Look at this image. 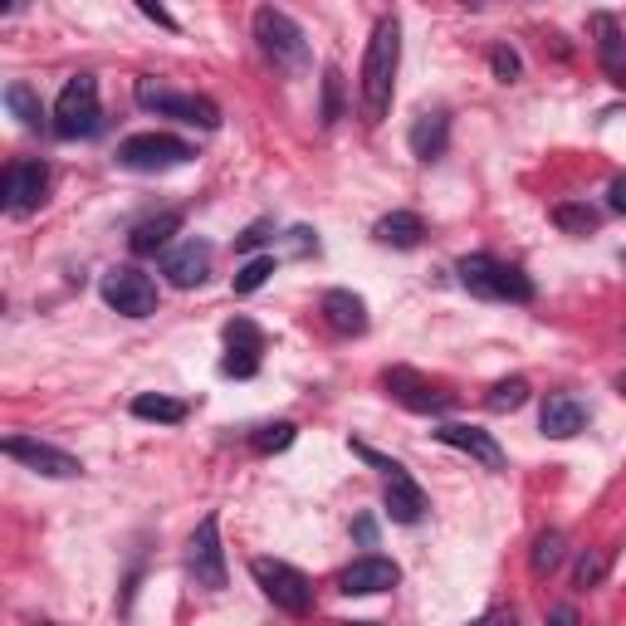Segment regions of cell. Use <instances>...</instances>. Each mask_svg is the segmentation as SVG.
Listing matches in <instances>:
<instances>
[{
    "label": "cell",
    "mask_w": 626,
    "mask_h": 626,
    "mask_svg": "<svg viewBox=\"0 0 626 626\" xmlns=\"http://www.w3.org/2000/svg\"><path fill=\"white\" fill-rule=\"evenodd\" d=\"M294 436H299V426L294 421H269V426H260V431L250 436V446L260 450V456H279V450L294 446Z\"/></svg>",
    "instance_id": "28"
},
{
    "label": "cell",
    "mask_w": 626,
    "mask_h": 626,
    "mask_svg": "<svg viewBox=\"0 0 626 626\" xmlns=\"http://www.w3.org/2000/svg\"><path fill=\"white\" fill-rule=\"evenodd\" d=\"M49 191V167L44 162H30V157H20V162L6 167V187H0V201H6L10 216H30L34 206L44 201Z\"/></svg>",
    "instance_id": "11"
},
{
    "label": "cell",
    "mask_w": 626,
    "mask_h": 626,
    "mask_svg": "<svg viewBox=\"0 0 626 626\" xmlns=\"http://www.w3.org/2000/svg\"><path fill=\"white\" fill-rule=\"evenodd\" d=\"M440 446H450V450H465L470 460H480L485 470H505V450H499V440L480 431V426H460V421H446L436 431Z\"/></svg>",
    "instance_id": "16"
},
{
    "label": "cell",
    "mask_w": 626,
    "mask_h": 626,
    "mask_svg": "<svg viewBox=\"0 0 626 626\" xmlns=\"http://www.w3.org/2000/svg\"><path fill=\"white\" fill-rule=\"evenodd\" d=\"M265 240H269V220H255V226H250V230H245V236L236 240V250H240V255H250V250H260Z\"/></svg>",
    "instance_id": "34"
},
{
    "label": "cell",
    "mask_w": 626,
    "mask_h": 626,
    "mask_svg": "<svg viewBox=\"0 0 626 626\" xmlns=\"http://www.w3.org/2000/svg\"><path fill=\"white\" fill-rule=\"evenodd\" d=\"M411 157L416 162H436V157H446L450 147V118L446 113H421L411 122Z\"/></svg>",
    "instance_id": "20"
},
{
    "label": "cell",
    "mask_w": 626,
    "mask_h": 626,
    "mask_svg": "<svg viewBox=\"0 0 626 626\" xmlns=\"http://www.w3.org/2000/svg\"><path fill=\"white\" fill-rule=\"evenodd\" d=\"M593 30H597V59H603L607 79L626 89V30L612 16H593Z\"/></svg>",
    "instance_id": "19"
},
{
    "label": "cell",
    "mask_w": 626,
    "mask_h": 626,
    "mask_svg": "<svg viewBox=\"0 0 626 626\" xmlns=\"http://www.w3.org/2000/svg\"><path fill=\"white\" fill-rule=\"evenodd\" d=\"M318 309H324V318H328V328H334V334H348V338L367 334V304L352 289H328Z\"/></svg>",
    "instance_id": "18"
},
{
    "label": "cell",
    "mask_w": 626,
    "mask_h": 626,
    "mask_svg": "<svg viewBox=\"0 0 626 626\" xmlns=\"http://www.w3.org/2000/svg\"><path fill=\"white\" fill-rule=\"evenodd\" d=\"M554 226L563 230V236H593L597 226H603V216L593 211V206H578V201H563L554 206Z\"/></svg>",
    "instance_id": "27"
},
{
    "label": "cell",
    "mask_w": 626,
    "mask_h": 626,
    "mask_svg": "<svg viewBox=\"0 0 626 626\" xmlns=\"http://www.w3.org/2000/svg\"><path fill=\"white\" fill-rule=\"evenodd\" d=\"M191 142L171 138V132H138L118 147V167L128 171H171V167H187L191 162Z\"/></svg>",
    "instance_id": "8"
},
{
    "label": "cell",
    "mask_w": 626,
    "mask_h": 626,
    "mask_svg": "<svg viewBox=\"0 0 626 626\" xmlns=\"http://www.w3.org/2000/svg\"><path fill=\"white\" fill-rule=\"evenodd\" d=\"M255 40H260V49H265L269 59H275L279 69H304V64H309V44H304V30L285 16V10H275V6H260V10H255Z\"/></svg>",
    "instance_id": "6"
},
{
    "label": "cell",
    "mask_w": 626,
    "mask_h": 626,
    "mask_svg": "<svg viewBox=\"0 0 626 626\" xmlns=\"http://www.w3.org/2000/svg\"><path fill=\"white\" fill-rule=\"evenodd\" d=\"M269 275H275V255H255V260H245L240 275H236V294H255Z\"/></svg>",
    "instance_id": "32"
},
{
    "label": "cell",
    "mask_w": 626,
    "mask_h": 626,
    "mask_svg": "<svg viewBox=\"0 0 626 626\" xmlns=\"http://www.w3.org/2000/svg\"><path fill=\"white\" fill-rule=\"evenodd\" d=\"M470 626H514V617H509V612H485V617L470 622Z\"/></svg>",
    "instance_id": "38"
},
{
    "label": "cell",
    "mask_w": 626,
    "mask_h": 626,
    "mask_svg": "<svg viewBox=\"0 0 626 626\" xmlns=\"http://www.w3.org/2000/svg\"><path fill=\"white\" fill-rule=\"evenodd\" d=\"M138 10H142V16H147V20H152V24H162V30H177V20H171V16H167V10H162V6H157V0H138Z\"/></svg>",
    "instance_id": "35"
},
{
    "label": "cell",
    "mask_w": 626,
    "mask_h": 626,
    "mask_svg": "<svg viewBox=\"0 0 626 626\" xmlns=\"http://www.w3.org/2000/svg\"><path fill=\"white\" fill-rule=\"evenodd\" d=\"M98 128H103V113H98V79L93 73H73L64 89H59L54 132L64 142H73V138H93Z\"/></svg>",
    "instance_id": "3"
},
{
    "label": "cell",
    "mask_w": 626,
    "mask_h": 626,
    "mask_svg": "<svg viewBox=\"0 0 626 626\" xmlns=\"http://www.w3.org/2000/svg\"><path fill=\"white\" fill-rule=\"evenodd\" d=\"M250 573H255V583L265 587L269 603H275L279 612H289V617H304V612L314 607V583L304 578L294 563H285V558H255Z\"/></svg>",
    "instance_id": "5"
},
{
    "label": "cell",
    "mask_w": 626,
    "mask_h": 626,
    "mask_svg": "<svg viewBox=\"0 0 626 626\" xmlns=\"http://www.w3.org/2000/svg\"><path fill=\"white\" fill-rule=\"evenodd\" d=\"M617 387H622V397H626V372H622V382H617Z\"/></svg>",
    "instance_id": "41"
},
{
    "label": "cell",
    "mask_w": 626,
    "mask_h": 626,
    "mask_svg": "<svg viewBox=\"0 0 626 626\" xmlns=\"http://www.w3.org/2000/svg\"><path fill=\"white\" fill-rule=\"evenodd\" d=\"M607 568H612L607 548H587V554L578 558V568H573V583H578V587H597L607 578Z\"/></svg>",
    "instance_id": "30"
},
{
    "label": "cell",
    "mask_w": 626,
    "mask_h": 626,
    "mask_svg": "<svg viewBox=\"0 0 626 626\" xmlns=\"http://www.w3.org/2000/svg\"><path fill=\"white\" fill-rule=\"evenodd\" d=\"M358 538H362L367 548H372V544H377V524H372V519H358Z\"/></svg>",
    "instance_id": "39"
},
{
    "label": "cell",
    "mask_w": 626,
    "mask_h": 626,
    "mask_svg": "<svg viewBox=\"0 0 626 626\" xmlns=\"http://www.w3.org/2000/svg\"><path fill=\"white\" fill-rule=\"evenodd\" d=\"M387 514L397 524H416L426 514V489L407 475V465H401V470L387 480Z\"/></svg>",
    "instance_id": "21"
},
{
    "label": "cell",
    "mask_w": 626,
    "mask_h": 626,
    "mask_svg": "<svg viewBox=\"0 0 626 626\" xmlns=\"http://www.w3.org/2000/svg\"><path fill=\"white\" fill-rule=\"evenodd\" d=\"M563 554H568V538H563V529H544L534 538V554H529V568L538 573V578H548V573H558Z\"/></svg>",
    "instance_id": "26"
},
{
    "label": "cell",
    "mask_w": 626,
    "mask_h": 626,
    "mask_svg": "<svg viewBox=\"0 0 626 626\" xmlns=\"http://www.w3.org/2000/svg\"><path fill=\"white\" fill-rule=\"evenodd\" d=\"M397 64H401V20L382 16L367 40L362 54V73H358V108L362 122H382L391 108V93H397Z\"/></svg>",
    "instance_id": "1"
},
{
    "label": "cell",
    "mask_w": 626,
    "mask_h": 626,
    "mask_svg": "<svg viewBox=\"0 0 626 626\" xmlns=\"http://www.w3.org/2000/svg\"><path fill=\"white\" fill-rule=\"evenodd\" d=\"M622 260H626V255H622Z\"/></svg>",
    "instance_id": "43"
},
{
    "label": "cell",
    "mask_w": 626,
    "mask_h": 626,
    "mask_svg": "<svg viewBox=\"0 0 626 626\" xmlns=\"http://www.w3.org/2000/svg\"><path fill=\"white\" fill-rule=\"evenodd\" d=\"M548 626H578V607H568V603L554 607L548 612Z\"/></svg>",
    "instance_id": "37"
},
{
    "label": "cell",
    "mask_w": 626,
    "mask_h": 626,
    "mask_svg": "<svg viewBox=\"0 0 626 626\" xmlns=\"http://www.w3.org/2000/svg\"><path fill=\"white\" fill-rule=\"evenodd\" d=\"M372 236L382 240V245H391V250H416L421 236H426V220L416 216V211H391V216H382L372 226Z\"/></svg>",
    "instance_id": "23"
},
{
    "label": "cell",
    "mask_w": 626,
    "mask_h": 626,
    "mask_svg": "<svg viewBox=\"0 0 626 626\" xmlns=\"http://www.w3.org/2000/svg\"><path fill=\"white\" fill-rule=\"evenodd\" d=\"M162 275H167L177 289L206 285V275H211V245L196 240V236L181 240V245H171V250L162 255Z\"/></svg>",
    "instance_id": "14"
},
{
    "label": "cell",
    "mask_w": 626,
    "mask_h": 626,
    "mask_svg": "<svg viewBox=\"0 0 626 626\" xmlns=\"http://www.w3.org/2000/svg\"><path fill=\"white\" fill-rule=\"evenodd\" d=\"M607 206H612V211H622V216H626V177H617V181L607 187Z\"/></svg>",
    "instance_id": "36"
},
{
    "label": "cell",
    "mask_w": 626,
    "mask_h": 626,
    "mask_svg": "<svg viewBox=\"0 0 626 626\" xmlns=\"http://www.w3.org/2000/svg\"><path fill=\"white\" fill-rule=\"evenodd\" d=\"M226 362H220V372L226 377H255L260 372V348H265V334L250 324V318H230L226 324Z\"/></svg>",
    "instance_id": "15"
},
{
    "label": "cell",
    "mask_w": 626,
    "mask_h": 626,
    "mask_svg": "<svg viewBox=\"0 0 626 626\" xmlns=\"http://www.w3.org/2000/svg\"><path fill=\"white\" fill-rule=\"evenodd\" d=\"M489 69H495V79H499V83H514V79L524 73V59L514 54L509 44H499V49H489Z\"/></svg>",
    "instance_id": "33"
},
{
    "label": "cell",
    "mask_w": 626,
    "mask_h": 626,
    "mask_svg": "<svg viewBox=\"0 0 626 626\" xmlns=\"http://www.w3.org/2000/svg\"><path fill=\"white\" fill-rule=\"evenodd\" d=\"M6 450L10 460H20L24 470L34 475H49V480H73V475H83V460L69 456V450L49 446V440H34V436H6Z\"/></svg>",
    "instance_id": "10"
},
{
    "label": "cell",
    "mask_w": 626,
    "mask_h": 626,
    "mask_svg": "<svg viewBox=\"0 0 626 626\" xmlns=\"http://www.w3.org/2000/svg\"><path fill=\"white\" fill-rule=\"evenodd\" d=\"M138 103L147 113H162V118H177V122H191V128H220V108L211 103L206 93H177L167 89L162 79H138Z\"/></svg>",
    "instance_id": "4"
},
{
    "label": "cell",
    "mask_w": 626,
    "mask_h": 626,
    "mask_svg": "<svg viewBox=\"0 0 626 626\" xmlns=\"http://www.w3.org/2000/svg\"><path fill=\"white\" fill-rule=\"evenodd\" d=\"M6 108H10V113H16L20 118V128H44V103H40V93H34L30 89V83H6Z\"/></svg>",
    "instance_id": "24"
},
{
    "label": "cell",
    "mask_w": 626,
    "mask_h": 626,
    "mask_svg": "<svg viewBox=\"0 0 626 626\" xmlns=\"http://www.w3.org/2000/svg\"><path fill=\"white\" fill-rule=\"evenodd\" d=\"M132 416H142V421L177 426V421H187V401H177V397H157V391H142V397H132Z\"/></svg>",
    "instance_id": "25"
},
{
    "label": "cell",
    "mask_w": 626,
    "mask_h": 626,
    "mask_svg": "<svg viewBox=\"0 0 626 626\" xmlns=\"http://www.w3.org/2000/svg\"><path fill=\"white\" fill-rule=\"evenodd\" d=\"M187 568H191V578L196 587H206V593H220L226 587V548H220V519L216 514H206L201 524H196V534H191V544H187Z\"/></svg>",
    "instance_id": "9"
},
{
    "label": "cell",
    "mask_w": 626,
    "mask_h": 626,
    "mask_svg": "<svg viewBox=\"0 0 626 626\" xmlns=\"http://www.w3.org/2000/svg\"><path fill=\"white\" fill-rule=\"evenodd\" d=\"M382 387H387L407 411H421V416L450 411V397H446V391H436L431 382H421L411 367H387V372H382Z\"/></svg>",
    "instance_id": "12"
},
{
    "label": "cell",
    "mask_w": 626,
    "mask_h": 626,
    "mask_svg": "<svg viewBox=\"0 0 626 626\" xmlns=\"http://www.w3.org/2000/svg\"><path fill=\"white\" fill-rule=\"evenodd\" d=\"M177 230H181V211L147 216V220H138V226H132L128 245H132V255H157V250H167V245H171V236H177Z\"/></svg>",
    "instance_id": "22"
},
{
    "label": "cell",
    "mask_w": 626,
    "mask_h": 626,
    "mask_svg": "<svg viewBox=\"0 0 626 626\" xmlns=\"http://www.w3.org/2000/svg\"><path fill=\"white\" fill-rule=\"evenodd\" d=\"M538 426H544V436H554V440H573L587 426V407L578 397H568V391H548L544 411H538Z\"/></svg>",
    "instance_id": "17"
},
{
    "label": "cell",
    "mask_w": 626,
    "mask_h": 626,
    "mask_svg": "<svg viewBox=\"0 0 626 626\" xmlns=\"http://www.w3.org/2000/svg\"><path fill=\"white\" fill-rule=\"evenodd\" d=\"M342 626H372V622H342Z\"/></svg>",
    "instance_id": "40"
},
{
    "label": "cell",
    "mask_w": 626,
    "mask_h": 626,
    "mask_svg": "<svg viewBox=\"0 0 626 626\" xmlns=\"http://www.w3.org/2000/svg\"><path fill=\"white\" fill-rule=\"evenodd\" d=\"M456 275L475 299H495V304H529L534 299V279L524 275V269L495 260V255H465L456 265Z\"/></svg>",
    "instance_id": "2"
},
{
    "label": "cell",
    "mask_w": 626,
    "mask_h": 626,
    "mask_svg": "<svg viewBox=\"0 0 626 626\" xmlns=\"http://www.w3.org/2000/svg\"><path fill=\"white\" fill-rule=\"evenodd\" d=\"M98 294H103V304H108V309H118L122 318L157 314V299H162V294H157V279L142 275V269H132V265L108 269L103 285H98Z\"/></svg>",
    "instance_id": "7"
},
{
    "label": "cell",
    "mask_w": 626,
    "mask_h": 626,
    "mask_svg": "<svg viewBox=\"0 0 626 626\" xmlns=\"http://www.w3.org/2000/svg\"><path fill=\"white\" fill-rule=\"evenodd\" d=\"M524 401H529V382H524V377H505V382L489 387L485 407H489V411H519Z\"/></svg>",
    "instance_id": "29"
},
{
    "label": "cell",
    "mask_w": 626,
    "mask_h": 626,
    "mask_svg": "<svg viewBox=\"0 0 626 626\" xmlns=\"http://www.w3.org/2000/svg\"><path fill=\"white\" fill-rule=\"evenodd\" d=\"M34 626H54V622H34Z\"/></svg>",
    "instance_id": "42"
},
{
    "label": "cell",
    "mask_w": 626,
    "mask_h": 626,
    "mask_svg": "<svg viewBox=\"0 0 626 626\" xmlns=\"http://www.w3.org/2000/svg\"><path fill=\"white\" fill-rule=\"evenodd\" d=\"M397 583H401V568L391 558H377V554L348 563V568L338 573V587L348 597H377V593H387V587H397Z\"/></svg>",
    "instance_id": "13"
},
{
    "label": "cell",
    "mask_w": 626,
    "mask_h": 626,
    "mask_svg": "<svg viewBox=\"0 0 626 626\" xmlns=\"http://www.w3.org/2000/svg\"><path fill=\"white\" fill-rule=\"evenodd\" d=\"M342 118V73L338 69H324V103H318V122L334 128Z\"/></svg>",
    "instance_id": "31"
}]
</instances>
